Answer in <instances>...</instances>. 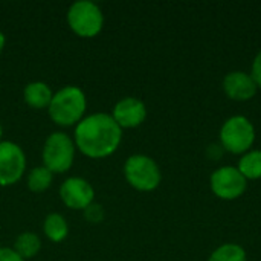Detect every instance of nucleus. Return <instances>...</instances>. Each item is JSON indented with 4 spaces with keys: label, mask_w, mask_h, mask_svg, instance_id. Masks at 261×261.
Wrapping results in <instances>:
<instances>
[{
    "label": "nucleus",
    "mask_w": 261,
    "mask_h": 261,
    "mask_svg": "<svg viewBox=\"0 0 261 261\" xmlns=\"http://www.w3.org/2000/svg\"><path fill=\"white\" fill-rule=\"evenodd\" d=\"M41 249V240L37 234L34 232H23L17 237L15 243H14V251L23 258H32L34 255H37Z\"/></svg>",
    "instance_id": "15"
},
{
    "label": "nucleus",
    "mask_w": 261,
    "mask_h": 261,
    "mask_svg": "<svg viewBox=\"0 0 261 261\" xmlns=\"http://www.w3.org/2000/svg\"><path fill=\"white\" fill-rule=\"evenodd\" d=\"M2 136H3V128H2V124H0V142H2Z\"/></svg>",
    "instance_id": "22"
},
{
    "label": "nucleus",
    "mask_w": 261,
    "mask_h": 261,
    "mask_svg": "<svg viewBox=\"0 0 261 261\" xmlns=\"http://www.w3.org/2000/svg\"><path fill=\"white\" fill-rule=\"evenodd\" d=\"M223 92L232 101H249L255 96L258 87L251 73L245 70H232L225 75L222 83Z\"/></svg>",
    "instance_id": "10"
},
{
    "label": "nucleus",
    "mask_w": 261,
    "mask_h": 261,
    "mask_svg": "<svg viewBox=\"0 0 261 261\" xmlns=\"http://www.w3.org/2000/svg\"><path fill=\"white\" fill-rule=\"evenodd\" d=\"M60 197L63 203L70 210L84 211L93 203L95 191L93 187L83 177H69L61 184Z\"/></svg>",
    "instance_id": "9"
},
{
    "label": "nucleus",
    "mask_w": 261,
    "mask_h": 261,
    "mask_svg": "<svg viewBox=\"0 0 261 261\" xmlns=\"http://www.w3.org/2000/svg\"><path fill=\"white\" fill-rule=\"evenodd\" d=\"M84 219L90 223H101L104 220V208L99 203H92L84 210Z\"/></svg>",
    "instance_id": "18"
},
{
    "label": "nucleus",
    "mask_w": 261,
    "mask_h": 261,
    "mask_svg": "<svg viewBox=\"0 0 261 261\" xmlns=\"http://www.w3.org/2000/svg\"><path fill=\"white\" fill-rule=\"evenodd\" d=\"M210 188L213 194L222 200H236L245 194L248 180L237 167L223 165L211 174Z\"/></svg>",
    "instance_id": "7"
},
{
    "label": "nucleus",
    "mask_w": 261,
    "mask_h": 261,
    "mask_svg": "<svg viewBox=\"0 0 261 261\" xmlns=\"http://www.w3.org/2000/svg\"><path fill=\"white\" fill-rule=\"evenodd\" d=\"M75 159L73 139L61 132H55L47 136L43 145V167L52 174L66 173Z\"/></svg>",
    "instance_id": "5"
},
{
    "label": "nucleus",
    "mask_w": 261,
    "mask_h": 261,
    "mask_svg": "<svg viewBox=\"0 0 261 261\" xmlns=\"http://www.w3.org/2000/svg\"><path fill=\"white\" fill-rule=\"evenodd\" d=\"M112 118L121 128H136L145 121L147 107L141 99L127 96L115 104Z\"/></svg>",
    "instance_id": "11"
},
{
    "label": "nucleus",
    "mask_w": 261,
    "mask_h": 261,
    "mask_svg": "<svg viewBox=\"0 0 261 261\" xmlns=\"http://www.w3.org/2000/svg\"><path fill=\"white\" fill-rule=\"evenodd\" d=\"M43 231H44V236H46L50 242L60 243V242H63V240L67 237V234H69V226H67L66 219H64L61 214L52 213V214L46 216L44 223H43Z\"/></svg>",
    "instance_id": "13"
},
{
    "label": "nucleus",
    "mask_w": 261,
    "mask_h": 261,
    "mask_svg": "<svg viewBox=\"0 0 261 261\" xmlns=\"http://www.w3.org/2000/svg\"><path fill=\"white\" fill-rule=\"evenodd\" d=\"M26 168V156L21 147L11 141L0 142V187L17 184Z\"/></svg>",
    "instance_id": "8"
},
{
    "label": "nucleus",
    "mask_w": 261,
    "mask_h": 261,
    "mask_svg": "<svg viewBox=\"0 0 261 261\" xmlns=\"http://www.w3.org/2000/svg\"><path fill=\"white\" fill-rule=\"evenodd\" d=\"M52 90L43 81H32L24 87L23 98L26 104L32 109H46L52 101Z\"/></svg>",
    "instance_id": "12"
},
{
    "label": "nucleus",
    "mask_w": 261,
    "mask_h": 261,
    "mask_svg": "<svg viewBox=\"0 0 261 261\" xmlns=\"http://www.w3.org/2000/svg\"><path fill=\"white\" fill-rule=\"evenodd\" d=\"M237 168L246 180L261 179V150H249L248 153L242 154Z\"/></svg>",
    "instance_id": "14"
},
{
    "label": "nucleus",
    "mask_w": 261,
    "mask_h": 261,
    "mask_svg": "<svg viewBox=\"0 0 261 261\" xmlns=\"http://www.w3.org/2000/svg\"><path fill=\"white\" fill-rule=\"evenodd\" d=\"M219 141L225 151L231 154H245L252 150L255 142V127L249 118L234 115L222 124Z\"/></svg>",
    "instance_id": "3"
},
{
    "label": "nucleus",
    "mask_w": 261,
    "mask_h": 261,
    "mask_svg": "<svg viewBox=\"0 0 261 261\" xmlns=\"http://www.w3.org/2000/svg\"><path fill=\"white\" fill-rule=\"evenodd\" d=\"M67 24L80 37L92 38L98 35L104 24L101 8L89 0H80L69 6Z\"/></svg>",
    "instance_id": "6"
},
{
    "label": "nucleus",
    "mask_w": 261,
    "mask_h": 261,
    "mask_svg": "<svg viewBox=\"0 0 261 261\" xmlns=\"http://www.w3.org/2000/svg\"><path fill=\"white\" fill-rule=\"evenodd\" d=\"M0 261H24L12 248H0Z\"/></svg>",
    "instance_id": "20"
},
{
    "label": "nucleus",
    "mask_w": 261,
    "mask_h": 261,
    "mask_svg": "<svg viewBox=\"0 0 261 261\" xmlns=\"http://www.w3.org/2000/svg\"><path fill=\"white\" fill-rule=\"evenodd\" d=\"M52 179L54 174L46 167H35L28 176V187L34 193H43L50 187Z\"/></svg>",
    "instance_id": "17"
},
{
    "label": "nucleus",
    "mask_w": 261,
    "mask_h": 261,
    "mask_svg": "<svg viewBox=\"0 0 261 261\" xmlns=\"http://www.w3.org/2000/svg\"><path fill=\"white\" fill-rule=\"evenodd\" d=\"M251 75H252L257 87L261 89V49L254 57V61H252V66H251Z\"/></svg>",
    "instance_id": "19"
},
{
    "label": "nucleus",
    "mask_w": 261,
    "mask_h": 261,
    "mask_svg": "<svg viewBox=\"0 0 261 261\" xmlns=\"http://www.w3.org/2000/svg\"><path fill=\"white\" fill-rule=\"evenodd\" d=\"M124 176L130 187L148 193L159 187L162 173L156 161L147 154H133L124 164Z\"/></svg>",
    "instance_id": "4"
},
{
    "label": "nucleus",
    "mask_w": 261,
    "mask_h": 261,
    "mask_svg": "<svg viewBox=\"0 0 261 261\" xmlns=\"http://www.w3.org/2000/svg\"><path fill=\"white\" fill-rule=\"evenodd\" d=\"M208 261H248L246 251L237 243H225L213 251Z\"/></svg>",
    "instance_id": "16"
},
{
    "label": "nucleus",
    "mask_w": 261,
    "mask_h": 261,
    "mask_svg": "<svg viewBox=\"0 0 261 261\" xmlns=\"http://www.w3.org/2000/svg\"><path fill=\"white\" fill-rule=\"evenodd\" d=\"M5 43H6V38H5V34L0 31V52L3 50V47H5Z\"/></svg>",
    "instance_id": "21"
},
{
    "label": "nucleus",
    "mask_w": 261,
    "mask_h": 261,
    "mask_svg": "<svg viewBox=\"0 0 261 261\" xmlns=\"http://www.w3.org/2000/svg\"><path fill=\"white\" fill-rule=\"evenodd\" d=\"M122 141V128L109 113H93L75 127V147L92 159L113 154Z\"/></svg>",
    "instance_id": "1"
},
{
    "label": "nucleus",
    "mask_w": 261,
    "mask_h": 261,
    "mask_svg": "<svg viewBox=\"0 0 261 261\" xmlns=\"http://www.w3.org/2000/svg\"><path fill=\"white\" fill-rule=\"evenodd\" d=\"M50 119L61 127L76 125L87 109V98L78 86H66L54 93L47 107Z\"/></svg>",
    "instance_id": "2"
}]
</instances>
